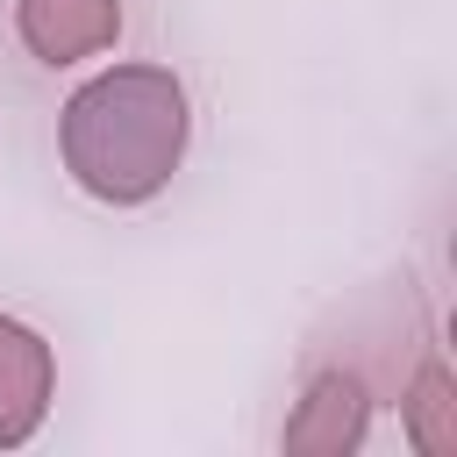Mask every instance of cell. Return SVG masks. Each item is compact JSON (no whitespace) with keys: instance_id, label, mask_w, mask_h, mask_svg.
I'll return each mask as SVG.
<instances>
[{"instance_id":"1","label":"cell","mask_w":457,"mask_h":457,"mask_svg":"<svg viewBox=\"0 0 457 457\" xmlns=\"http://www.w3.org/2000/svg\"><path fill=\"white\" fill-rule=\"evenodd\" d=\"M193 100L171 64H107L57 114V157L100 207H143L186 164Z\"/></svg>"},{"instance_id":"2","label":"cell","mask_w":457,"mask_h":457,"mask_svg":"<svg viewBox=\"0 0 457 457\" xmlns=\"http://www.w3.org/2000/svg\"><path fill=\"white\" fill-rule=\"evenodd\" d=\"M14 36L36 64L64 71L121 43V0H14Z\"/></svg>"},{"instance_id":"3","label":"cell","mask_w":457,"mask_h":457,"mask_svg":"<svg viewBox=\"0 0 457 457\" xmlns=\"http://www.w3.org/2000/svg\"><path fill=\"white\" fill-rule=\"evenodd\" d=\"M50 393H57L50 343L21 314H0V450L36 443V428L50 421Z\"/></svg>"},{"instance_id":"4","label":"cell","mask_w":457,"mask_h":457,"mask_svg":"<svg viewBox=\"0 0 457 457\" xmlns=\"http://www.w3.org/2000/svg\"><path fill=\"white\" fill-rule=\"evenodd\" d=\"M364 436H371V393L350 371H321L278 428V443L293 457H350V450H364Z\"/></svg>"},{"instance_id":"5","label":"cell","mask_w":457,"mask_h":457,"mask_svg":"<svg viewBox=\"0 0 457 457\" xmlns=\"http://www.w3.org/2000/svg\"><path fill=\"white\" fill-rule=\"evenodd\" d=\"M400 414H407V443H414L421 457H457V378H450L443 357H428V364L414 371Z\"/></svg>"}]
</instances>
